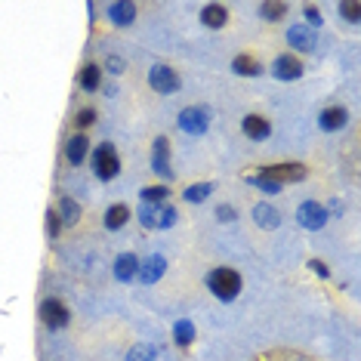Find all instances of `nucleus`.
<instances>
[{"instance_id": "f257e3e1", "label": "nucleus", "mask_w": 361, "mask_h": 361, "mask_svg": "<svg viewBox=\"0 0 361 361\" xmlns=\"http://www.w3.org/2000/svg\"><path fill=\"white\" fill-rule=\"evenodd\" d=\"M207 287H210V293L216 300L232 302L238 293H241V275H238L235 269H228V266H219V269H213V272L207 275Z\"/></svg>"}, {"instance_id": "f03ea898", "label": "nucleus", "mask_w": 361, "mask_h": 361, "mask_svg": "<svg viewBox=\"0 0 361 361\" xmlns=\"http://www.w3.org/2000/svg\"><path fill=\"white\" fill-rule=\"evenodd\" d=\"M257 176L262 179H269V183H275V185H284V183H302V179L309 176V167L306 164H272V167H262Z\"/></svg>"}, {"instance_id": "7ed1b4c3", "label": "nucleus", "mask_w": 361, "mask_h": 361, "mask_svg": "<svg viewBox=\"0 0 361 361\" xmlns=\"http://www.w3.org/2000/svg\"><path fill=\"white\" fill-rule=\"evenodd\" d=\"M139 219H142L145 228H170V226H176L179 213L170 204H142L139 207Z\"/></svg>"}, {"instance_id": "20e7f679", "label": "nucleus", "mask_w": 361, "mask_h": 361, "mask_svg": "<svg viewBox=\"0 0 361 361\" xmlns=\"http://www.w3.org/2000/svg\"><path fill=\"white\" fill-rule=\"evenodd\" d=\"M93 170L102 183H109V179H114L121 173V158H118V152H114L111 142H102L99 149L93 152Z\"/></svg>"}, {"instance_id": "39448f33", "label": "nucleus", "mask_w": 361, "mask_h": 361, "mask_svg": "<svg viewBox=\"0 0 361 361\" xmlns=\"http://www.w3.org/2000/svg\"><path fill=\"white\" fill-rule=\"evenodd\" d=\"M179 130L188 136H204L210 130V114L198 109V105H192V109H183L179 111Z\"/></svg>"}, {"instance_id": "423d86ee", "label": "nucleus", "mask_w": 361, "mask_h": 361, "mask_svg": "<svg viewBox=\"0 0 361 361\" xmlns=\"http://www.w3.org/2000/svg\"><path fill=\"white\" fill-rule=\"evenodd\" d=\"M297 223H300L302 228H309V232H318V228L327 226V207H322V204H315V201L300 204Z\"/></svg>"}, {"instance_id": "0eeeda50", "label": "nucleus", "mask_w": 361, "mask_h": 361, "mask_svg": "<svg viewBox=\"0 0 361 361\" xmlns=\"http://www.w3.org/2000/svg\"><path fill=\"white\" fill-rule=\"evenodd\" d=\"M149 84H152V90L154 93H176L179 90V75L170 65H154V68L149 71Z\"/></svg>"}, {"instance_id": "6e6552de", "label": "nucleus", "mask_w": 361, "mask_h": 361, "mask_svg": "<svg viewBox=\"0 0 361 361\" xmlns=\"http://www.w3.org/2000/svg\"><path fill=\"white\" fill-rule=\"evenodd\" d=\"M40 318H44V324L50 327V331H62V327H68V322H71L68 309H65L59 300H44L40 302Z\"/></svg>"}, {"instance_id": "1a4fd4ad", "label": "nucleus", "mask_w": 361, "mask_h": 361, "mask_svg": "<svg viewBox=\"0 0 361 361\" xmlns=\"http://www.w3.org/2000/svg\"><path fill=\"white\" fill-rule=\"evenodd\" d=\"M152 170L164 179L173 176V170H170V142L167 136H158L154 139V149H152Z\"/></svg>"}, {"instance_id": "9d476101", "label": "nucleus", "mask_w": 361, "mask_h": 361, "mask_svg": "<svg viewBox=\"0 0 361 361\" xmlns=\"http://www.w3.org/2000/svg\"><path fill=\"white\" fill-rule=\"evenodd\" d=\"M272 75L278 80H300L302 78V62L297 59V56L284 53V56H278V59L272 62Z\"/></svg>"}, {"instance_id": "9b49d317", "label": "nucleus", "mask_w": 361, "mask_h": 361, "mask_svg": "<svg viewBox=\"0 0 361 361\" xmlns=\"http://www.w3.org/2000/svg\"><path fill=\"white\" fill-rule=\"evenodd\" d=\"M164 272H167V259H164L161 253H154V257L139 262V272L136 275L142 278V284H158L164 278Z\"/></svg>"}, {"instance_id": "f8f14e48", "label": "nucleus", "mask_w": 361, "mask_h": 361, "mask_svg": "<svg viewBox=\"0 0 361 361\" xmlns=\"http://www.w3.org/2000/svg\"><path fill=\"white\" fill-rule=\"evenodd\" d=\"M241 127H244V136L253 139V142H262V139H269V133H272V124L262 114H247L241 121Z\"/></svg>"}, {"instance_id": "ddd939ff", "label": "nucleus", "mask_w": 361, "mask_h": 361, "mask_svg": "<svg viewBox=\"0 0 361 361\" xmlns=\"http://www.w3.org/2000/svg\"><path fill=\"white\" fill-rule=\"evenodd\" d=\"M349 121V111L340 109V105H331V109H324L322 114H318V124H322V130H327V133H334V130H343Z\"/></svg>"}, {"instance_id": "4468645a", "label": "nucleus", "mask_w": 361, "mask_h": 361, "mask_svg": "<svg viewBox=\"0 0 361 361\" xmlns=\"http://www.w3.org/2000/svg\"><path fill=\"white\" fill-rule=\"evenodd\" d=\"M287 44L297 47V50H302V53H312L315 50V31L306 28V25H293L290 31H287Z\"/></svg>"}, {"instance_id": "2eb2a0df", "label": "nucleus", "mask_w": 361, "mask_h": 361, "mask_svg": "<svg viewBox=\"0 0 361 361\" xmlns=\"http://www.w3.org/2000/svg\"><path fill=\"white\" fill-rule=\"evenodd\" d=\"M136 272H139L136 253H121V257L114 259V278H118V281H133Z\"/></svg>"}, {"instance_id": "dca6fc26", "label": "nucleus", "mask_w": 361, "mask_h": 361, "mask_svg": "<svg viewBox=\"0 0 361 361\" xmlns=\"http://www.w3.org/2000/svg\"><path fill=\"white\" fill-rule=\"evenodd\" d=\"M109 16H111V22L118 28H127V25H133V22H136V4H130V0L111 4L109 6Z\"/></svg>"}, {"instance_id": "f3484780", "label": "nucleus", "mask_w": 361, "mask_h": 361, "mask_svg": "<svg viewBox=\"0 0 361 361\" xmlns=\"http://www.w3.org/2000/svg\"><path fill=\"white\" fill-rule=\"evenodd\" d=\"M87 152H90V142H87L84 133L71 136L68 142H65V158H68V164H75V167H78V164H84Z\"/></svg>"}, {"instance_id": "a211bd4d", "label": "nucleus", "mask_w": 361, "mask_h": 361, "mask_svg": "<svg viewBox=\"0 0 361 361\" xmlns=\"http://www.w3.org/2000/svg\"><path fill=\"white\" fill-rule=\"evenodd\" d=\"M253 223L259 228H278L281 226V213H278L272 204H257V207H253Z\"/></svg>"}, {"instance_id": "6ab92c4d", "label": "nucleus", "mask_w": 361, "mask_h": 361, "mask_svg": "<svg viewBox=\"0 0 361 361\" xmlns=\"http://www.w3.org/2000/svg\"><path fill=\"white\" fill-rule=\"evenodd\" d=\"M201 22L207 28H226V22H228V10L223 4H207L201 10Z\"/></svg>"}, {"instance_id": "aec40b11", "label": "nucleus", "mask_w": 361, "mask_h": 361, "mask_svg": "<svg viewBox=\"0 0 361 361\" xmlns=\"http://www.w3.org/2000/svg\"><path fill=\"white\" fill-rule=\"evenodd\" d=\"M56 213H59L62 226H68V228L80 223V204H78L75 198H68V195H65V198L59 201V207H56Z\"/></svg>"}, {"instance_id": "412c9836", "label": "nucleus", "mask_w": 361, "mask_h": 361, "mask_svg": "<svg viewBox=\"0 0 361 361\" xmlns=\"http://www.w3.org/2000/svg\"><path fill=\"white\" fill-rule=\"evenodd\" d=\"M232 71L235 75H241V78H257V75H262V65L253 59V56L241 53V56H235L232 59Z\"/></svg>"}, {"instance_id": "4be33fe9", "label": "nucleus", "mask_w": 361, "mask_h": 361, "mask_svg": "<svg viewBox=\"0 0 361 361\" xmlns=\"http://www.w3.org/2000/svg\"><path fill=\"white\" fill-rule=\"evenodd\" d=\"M127 219H130V207H127V204H111V207L105 210V228H111V232L124 228Z\"/></svg>"}, {"instance_id": "5701e85b", "label": "nucleus", "mask_w": 361, "mask_h": 361, "mask_svg": "<svg viewBox=\"0 0 361 361\" xmlns=\"http://www.w3.org/2000/svg\"><path fill=\"white\" fill-rule=\"evenodd\" d=\"M78 80H80V87H84L87 93H93V90L102 87V68H99V65H84Z\"/></svg>"}, {"instance_id": "b1692460", "label": "nucleus", "mask_w": 361, "mask_h": 361, "mask_svg": "<svg viewBox=\"0 0 361 361\" xmlns=\"http://www.w3.org/2000/svg\"><path fill=\"white\" fill-rule=\"evenodd\" d=\"M173 343L176 346H183V349H188L195 343V324L192 322H176L173 324Z\"/></svg>"}, {"instance_id": "393cba45", "label": "nucleus", "mask_w": 361, "mask_h": 361, "mask_svg": "<svg viewBox=\"0 0 361 361\" xmlns=\"http://www.w3.org/2000/svg\"><path fill=\"white\" fill-rule=\"evenodd\" d=\"M167 195H170L167 185H145L142 192H139V201L142 204H164L167 201Z\"/></svg>"}, {"instance_id": "a878e982", "label": "nucleus", "mask_w": 361, "mask_h": 361, "mask_svg": "<svg viewBox=\"0 0 361 361\" xmlns=\"http://www.w3.org/2000/svg\"><path fill=\"white\" fill-rule=\"evenodd\" d=\"M213 192V183H195V185H188L185 188V195L183 198L188 204H201V201H207V195Z\"/></svg>"}, {"instance_id": "bb28decb", "label": "nucleus", "mask_w": 361, "mask_h": 361, "mask_svg": "<svg viewBox=\"0 0 361 361\" xmlns=\"http://www.w3.org/2000/svg\"><path fill=\"white\" fill-rule=\"evenodd\" d=\"M259 16L266 22H281L287 16V4H278V0H272V4H262L259 6Z\"/></svg>"}, {"instance_id": "cd10ccee", "label": "nucleus", "mask_w": 361, "mask_h": 361, "mask_svg": "<svg viewBox=\"0 0 361 361\" xmlns=\"http://www.w3.org/2000/svg\"><path fill=\"white\" fill-rule=\"evenodd\" d=\"M154 358H158V352H154V346H149V343H136V346L127 352V361H154Z\"/></svg>"}, {"instance_id": "c85d7f7f", "label": "nucleus", "mask_w": 361, "mask_h": 361, "mask_svg": "<svg viewBox=\"0 0 361 361\" xmlns=\"http://www.w3.org/2000/svg\"><path fill=\"white\" fill-rule=\"evenodd\" d=\"M340 16L349 22V25H358L361 22V4H340Z\"/></svg>"}, {"instance_id": "c756f323", "label": "nucleus", "mask_w": 361, "mask_h": 361, "mask_svg": "<svg viewBox=\"0 0 361 361\" xmlns=\"http://www.w3.org/2000/svg\"><path fill=\"white\" fill-rule=\"evenodd\" d=\"M302 16H306V28H318V25H322V10H318V6L306 4V6H302Z\"/></svg>"}, {"instance_id": "7c9ffc66", "label": "nucleus", "mask_w": 361, "mask_h": 361, "mask_svg": "<svg viewBox=\"0 0 361 361\" xmlns=\"http://www.w3.org/2000/svg\"><path fill=\"white\" fill-rule=\"evenodd\" d=\"M247 183H250V185H257V188H259V192H266V195H275V192H278V188H281V185L269 183V179H262V176H257V173H253V176H247Z\"/></svg>"}, {"instance_id": "2f4dec72", "label": "nucleus", "mask_w": 361, "mask_h": 361, "mask_svg": "<svg viewBox=\"0 0 361 361\" xmlns=\"http://www.w3.org/2000/svg\"><path fill=\"white\" fill-rule=\"evenodd\" d=\"M47 228H50V235H53V238L62 232V219H59V213H56V210L47 213Z\"/></svg>"}, {"instance_id": "473e14b6", "label": "nucleus", "mask_w": 361, "mask_h": 361, "mask_svg": "<svg viewBox=\"0 0 361 361\" xmlns=\"http://www.w3.org/2000/svg\"><path fill=\"white\" fill-rule=\"evenodd\" d=\"M78 127H90V124H96V111L93 109H84V111H78V121H75Z\"/></svg>"}, {"instance_id": "72a5a7b5", "label": "nucleus", "mask_w": 361, "mask_h": 361, "mask_svg": "<svg viewBox=\"0 0 361 361\" xmlns=\"http://www.w3.org/2000/svg\"><path fill=\"white\" fill-rule=\"evenodd\" d=\"M105 65H109V71L111 75H121V71H124V59H121V56H109V59H105Z\"/></svg>"}, {"instance_id": "f704fd0d", "label": "nucleus", "mask_w": 361, "mask_h": 361, "mask_svg": "<svg viewBox=\"0 0 361 361\" xmlns=\"http://www.w3.org/2000/svg\"><path fill=\"white\" fill-rule=\"evenodd\" d=\"M309 269H312V272H315L318 278H327V275H331V272H327V266H324L322 259H312V262H309Z\"/></svg>"}, {"instance_id": "c9c22d12", "label": "nucleus", "mask_w": 361, "mask_h": 361, "mask_svg": "<svg viewBox=\"0 0 361 361\" xmlns=\"http://www.w3.org/2000/svg\"><path fill=\"white\" fill-rule=\"evenodd\" d=\"M216 216L223 219V223H232V219H235V210L228 207V204H223V207H216Z\"/></svg>"}]
</instances>
